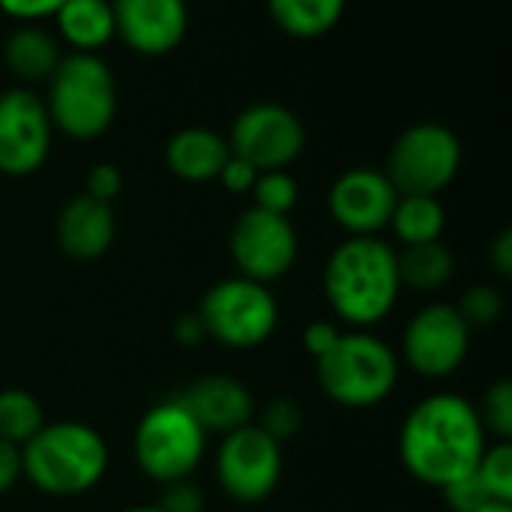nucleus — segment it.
<instances>
[{"label":"nucleus","instance_id":"obj_1","mask_svg":"<svg viewBox=\"0 0 512 512\" xmlns=\"http://www.w3.org/2000/svg\"><path fill=\"white\" fill-rule=\"evenodd\" d=\"M486 438L474 402L456 393H432L405 414L399 429V459L414 480L444 489L477 471V462L489 447Z\"/></svg>","mask_w":512,"mask_h":512},{"label":"nucleus","instance_id":"obj_2","mask_svg":"<svg viewBox=\"0 0 512 512\" xmlns=\"http://www.w3.org/2000/svg\"><path fill=\"white\" fill-rule=\"evenodd\" d=\"M396 249L381 237H345L324 264V297L351 330L378 327L399 303Z\"/></svg>","mask_w":512,"mask_h":512},{"label":"nucleus","instance_id":"obj_3","mask_svg":"<svg viewBox=\"0 0 512 512\" xmlns=\"http://www.w3.org/2000/svg\"><path fill=\"white\" fill-rule=\"evenodd\" d=\"M105 438L81 420L45 423L21 447V477L51 498H78L108 474Z\"/></svg>","mask_w":512,"mask_h":512},{"label":"nucleus","instance_id":"obj_4","mask_svg":"<svg viewBox=\"0 0 512 512\" xmlns=\"http://www.w3.org/2000/svg\"><path fill=\"white\" fill-rule=\"evenodd\" d=\"M45 84L48 93L42 102L60 135L72 141H93L111 129L117 117V81L99 54L69 51Z\"/></svg>","mask_w":512,"mask_h":512},{"label":"nucleus","instance_id":"obj_5","mask_svg":"<svg viewBox=\"0 0 512 512\" xmlns=\"http://www.w3.org/2000/svg\"><path fill=\"white\" fill-rule=\"evenodd\" d=\"M402 360L372 330H342L333 351L315 360L321 393L342 408H375L390 399L399 384Z\"/></svg>","mask_w":512,"mask_h":512},{"label":"nucleus","instance_id":"obj_6","mask_svg":"<svg viewBox=\"0 0 512 512\" xmlns=\"http://www.w3.org/2000/svg\"><path fill=\"white\" fill-rule=\"evenodd\" d=\"M132 450L141 474L159 486H168L195 474L207 450V432L198 426L180 396H171L144 411L135 426Z\"/></svg>","mask_w":512,"mask_h":512},{"label":"nucleus","instance_id":"obj_7","mask_svg":"<svg viewBox=\"0 0 512 512\" xmlns=\"http://www.w3.org/2000/svg\"><path fill=\"white\" fill-rule=\"evenodd\" d=\"M204 336L231 351H252L264 345L279 327V303L270 285L246 276L219 279L198 306Z\"/></svg>","mask_w":512,"mask_h":512},{"label":"nucleus","instance_id":"obj_8","mask_svg":"<svg viewBox=\"0 0 512 512\" xmlns=\"http://www.w3.org/2000/svg\"><path fill=\"white\" fill-rule=\"evenodd\" d=\"M462 168V141L444 123H414L387 150L384 174L399 195H441Z\"/></svg>","mask_w":512,"mask_h":512},{"label":"nucleus","instance_id":"obj_9","mask_svg":"<svg viewBox=\"0 0 512 512\" xmlns=\"http://www.w3.org/2000/svg\"><path fill=\"white\" fill-rule=\"evenodd\" d=\"M282 444L273 441L258 423H246L222 435L213 474L219 489L237 504L267 501L282 480Z\"/></svg>","mask_w":512,"mask_h":512},{"label":"nucleus","instance_id":"obj_10","mask_svg":"<svg viewBox=\"0 0 512 512\" xmlns=\"http://www.w3.org/2000/svg\"><path fill=\"white\" fill-rule=\"evenodd\" d=\"M471 327L453 303H429L414 312L402 333L405 366L429 381L450 378L462 369L471 351Z\"/></svg>","mask_w":512,"mask_h":512},{"label":"nucleus","instance_id":"obj_11","mask_svg":"<svg viewBox=\"0 0 512 512\" xmlns=\"http://www.w3.org/2000/svg\"><path fill=\"white\" fill-rule=\"evenodd\" d=\"M228 249L237 276H246L261 285H273L291 273L300 252V240H297V228L291 225V216L249 207L237 216L228 237Z\"/></svg>","mask_w":512,"mask_h":512},{"label":"nucleus","instance_id":"obj_12","mask_svg":"<svg viewBox=\"0 0 512 512\" xmlns=\"http://www.w3.org/2000/svg\"><path fill=\"white\" fill-rule=\"evenodd\" d=\"M228 147L258 171L291 168L306 150V126L279 102H255L234 117Z\"/></svg>","mask_w":512,"mask_h":512},{"label":"nucleus","instance_id":"obj_13","mask_svg":"<svg viewBox=\"0 0 512 512\" xmlns=\"http://www.w3.org/2000/svg\"><path fill=\"white\" fill-rule=\"evenodd\" d=\"M54 126L45 102L30 87L0 93V174L30 177L51 153Z\"/></svg>","mask_w":512,"mask_h":512},{"label":"nucleus","instance_id":"obj_14","mask_svg":"<svg viewBox=\"0 0 512 512\" xmlns=\"http://www.w3.org/2000/svg\"><path fill=\"white\" fill-rule=\"evenodd\" d=\"M396 201L399 192L390 177L366 165L342 171L327 195L330 216L348 237H378L390 225Z\"/></svg>","mask_w":512,"mask_h":512},{"label":"nucleus","instance_id":"obj_15","mask_svg":"<svg viewBox=\"0 0 512 512\" xmlns=\"http://www.w3.org/2000/svg\"><path fill=\"white\" fill-rule=\"evenodd\" d=\"M111 9L117 39L141 57L171 54L186 39V0H111Z\"/></svg>","mask_w":512,"mask_h":512},{"label":"nucleus","instance_id":"obj_16","mask_svg":"<svg viewBox=\"0 0 512 512\" xmlns=\"http://www.w3.org/2000/svg\"><path fill=\"white\" fill-rule=\"evenodd\" d=\"M180 402L207 435H228L255 417V399L249 387L228 375H204L192 381L180 393Z\"/></svg>","mask_w":512,"mask_h":512},{"label":"nucleus","instance_id":"obj_17","mask_svg":"<svg viewBox=\"0 0 512 512\" xmlns=\"http://www.w3.org/2000/svg\"><path fill=\"white\" fill-rule=\"evenodd\" d=\"M57 246L72 261H99L117 237V219L111 204H102L90 195L69 198L57 213Z\"/></svg>","mask_w":512,"mask_h":512},{"label":"nucleus","instance_id":"obj_18","mask_svg":"<svg viewBox=\"0 0 512 512\" xmlns=\"http://www.w3.org/2000/svg\"><path fill=\"white\" fill-rule=\"evenodd\" d=\"M228 138L207 126H186L174 132L165 144V165L174 177L186 183H210L228 162Z\"/></svg>","mask_w":512,"mask_h":512},{"label":"nucleus","instance_id":"obj_19","mask_svg":"<svg viewBox=\"0 0 512 512\" xmlns=\"http://www.w3.org/2000/svg\"><path fill=\"white\" fill-rule=\"evenodd\" d=\"M57 36L75 54H99L114 36L111 0H66L57 12Z\"/></svg>","mask_w":512,"mask_h":512},{"label":"nucleus","instance_id":"obj_20","mask_svg":"<svg viewBox=\"0 0 512 512\" xmlns=\"http://www.w3.org/2000/svg\"><path fill=\"white\" fill-rule=\"evenodd\" d=\"M60 45L57 39L36 27V24H21L15 27L6 42H3V63L6 69L24 81V84H39V81H48L51 72L57 69L60 63Z\"/></svg>","mask_w":512,"mask_h":512},{"label":"nucleus","instance_id":"obj_21","mask_svg":"<svg viewBox=\"0 0 512 512\" xmlns=\"http://www.w3.org/2000/svg\"><path fill=\"white\" fill-rule=\"evenodd\" d=\"M396 261H399V282L402 288H411V291L432 294V291L447 288L450 279L456 276V255L441 240L402 246V252H396Z\"/></svg>","mask_w":512,"mask_h":512},{"label":"nucleus","instance_id":"obj_22","mask_svg":"<svg viewBox=\"0 0 512 512\" xmlns=\"http://www.w3.org/2000/svg\"><path fill=\"white\" fill-rule=\"evenodd\" d=\"M348 0H267V12L273 24L294 39H318L330 33L342 15Z\"/></svg>","mask_w":512,"mask_h":512},{"label":"nucleus","instance_id":"obj_23","mask_svg":"<svg viewBox=\"0 0 512 512\" xmlns=\"http://www.w3.org/2000/svg\"><path fill=\"white\" fill-rule=\"evenodd\" d=\"M402 246H420L441 240L447 228V210L441 195H399L390 225Z\"/></svg>","mask_w":512,"mask_h":512},{"label":"nucleus","instance_id":"obj_24","mask_svg":"<svg viewBox=\"0 0 512 512\" xmlns=\"http://www.w3.org/2000/svg\"><path fill=\"white\" fill-rule=\"evenodd\" d=\"M42 426H45V414L33 393L21 387L0 390V438L3 441L24 447Z\"/></svg>","mask_w":512,"mask_h":512},{"label":"nucleus","instance_id":"obj_25","mask_svg":"<svg viewBox=\"0 0 512 512\" xmlns=\"http://www.w3.org/2000/svg\"><path fill=\"white\" fill-rule=\"evenodd\" d=\"M255 198L252 207H261L267 213H279V216H291V210L300 201V183L291 177L288 168H276V171H258V180L249 192Z\"/></svg>","mask_w":512,"mask_h":512},{"label":"nucleus","instance_id":"obj_26","mask_svg":"<svg viewBox=\"0 0 512 512\" xmlns=\"http://www.w3.org/2000/svg\"><path fill=\"white\" fill-rule=\"evenodd\" d=\"M477 477L492 501L512 504V447L510 441H495L477 462Z\"/></svg>","mask_w":512,"mask_h":512},{"label":"nucleus","instance_id":"obj_27","mask_svg":"<svg viewBox=\"0 0 512 512\" xmlns=\"http://www.w3.org/2000/svg\"><path fill=\"white\" fill-rule=\"evenodd\" d=\"M480 423L486 435H495V441H510L512 438V384L510 381H495L486 393L483 402L477 405Z\"/></svg>","mask_w":512,"mask_h":512},{"label":"nucleus","instance_id":"obj_28","mask_svg":"<svg viewBox=\"0 0 512 512\" xmlns=\"http://www.w3.org/2000/svg\"><path fill=\"white\" fill-rule=\"evenodd\" d=\"M471 330L492 327L504 315V294L495 285H471L459 303H453Z\"/></svg>","mask_w":512,"mask_h":512},{"label":"nucleus","instance_id":"obj_29","mask_svg":"<svg viewBox=\"0 0 512 512\" xmlns=\"http://www.w3.org/2000/svg\"><path fill=\"white\" fill-rule=\"evenodd\" d=\"M258 426L279 444L291 441L300 429H303V408L288 399V396H279L273 402L264 405L261 417H258Z\"/></svg>","mask_w":512,"mask_h":512},{"label":"nucleus","instance_id":"obj_30","mask_svg":"<svg viewBox=\"0 0 512 512\" xmlns=\"http://www.w3.org/2000/svg\"><path fill=\"white\" fill-rule=\"evenodd\" d=\"M441 492H444V501H447V507H450L453 512H474V510H480L483 504H489V501H492V498H489V492L483 489V483H480L477 471H471V474H465V477H459V480L447 483Z\"/></svg>","mask_w":512,"mask_h":512},{"label":"nucleus","instance_id":"obj_31","mask_svg":"<svg viewBox=\"0 0 512 512\" xmlns=\"http://www.w3.org/2000/svg\"><path fill=\"white\" fill-rule=\"evenodd\" d=\"M123 189V171L111 162H99L87 171V189L84 195L102 201V204H111Z\"/></svg>","mask_w":512,"mask_h":512},{"label":"nucleus","instance_id":"obj_32","mask_svg":"<svg viewBox=\"0 0 512 512\" xmlns=\"http://www.w3.org/2000/svg\"><path fill=\"white\" fill-rule=\"evenodd\" d=\"M156 507L162 512H204V495L189 480H177L165 486L162 501Z\"/></svg>","mask_w":512,"mask_h":512},{"label":"nucleus","instance_id":"obj_33","mask_svg":"<svg viewBox=\"0 0 512 512\" xmlns=\"http://www.w3.org/2000/svg\"><path fill=\"white\" fill-rule=\"evenodd\" d=\"M231 195H249L252 192V186H255V180H258V168L255 165H249L246 159H240V156H228V162L222 165V171H219V177H216Z\"/></svg>","mask_w":512,"mask_h":512},{"label":"nucleus","instance_id":"obj_34","mask_svg":"<svg viewBox=\"0 0 512 512\" xmlns=\"http://www.w3.org/2000/svg\"><path fill=\"white\" fill-rule=\"evenodd\" d=\"M66 0H0V12H6L9 18L18 21H42V18H54V12L63 6Z\"/></svg>","mask_w":512,"mask_h":512},{"label":"nucleus","instance_id":"obj_35","mask_svg":"<svg viewBox=\"0 0 512 512\" xmlns=\"http://www.w3.org/2000/svg\"><path fill=\"white\" fill-rule=\"evenodd\" d=\"M339 336H342V327L339 324H333V321H312L303 330V348L315 360H321L327 351H333V345L339 342Z\"/></svg>","mask_w":512,"mask_h":512},{"label":"nucleus","instance_id":"obj_36","mask_svg":"<svg viewBox=\"0 0 512 512\" xmlns=\"http://www.w3.org/2000/svg\"><path fill=\"white\" fill-rule=\"evenodd\" d=\"M21 480V447L0 438V495L12 492Z\"/></svg>","mask_w":512,"mask_h":512},{"label":"nucleus","instance_id":"obj_37","mask_svg":"<svg viewBox=\"0 0 512 512\" xmlns=\"http://www.w3.org/2000/svg\"><path fill=\"white\" fill-rule=\"evenodd\" d=\"M489 264H492V270L498 273V279H510L512 273V231L510 228H504L495 240H492V246H489Z\"/></svg>","mask_w":512,"mask_h":512},{"label":"nucleus","instance_id":"obj_38","mask_svg":"<svg viewBox=\"0 0 512 512\" xmlns=\"http://www.w3.org/2000/svg\"><path fill=\"white\" fill-rule=\"evenodd\" d=\"M174 339H177V345H183V348H192V345H198L201 339H207V336H204V327H201V321H198V315H183V318H177V321H174Z\"/></svg>","mask_w":512,"mask_h":512},{"label":"nucleus","instance_id":"obj_39","mask_svg":"<svg viewBox=\"0 0 512 512\" xmlns=\"http://www.w3.org/2000/svg\"><path fill=\"white\" fill-rule=\"evenodd\" d=\"M474 512H512V504H501V501H489V504H483L480 510Z\"/></svg>","mask_w":512,"mask_h":512},{"label":"nucleus","instance_id":"obj_40","mask_svg":"<svg viewBox=\"0 0 512 512\" xmlns=\"http://www.w3.org/2000/svg\"><path fill=\"white\" fill-rule=\"evenodd\" d=\"M123 512H162L159 507H153V504H141V507H129V510Z\"/></svg>","mask_w":512,"mask_h":512}]
</instances>
